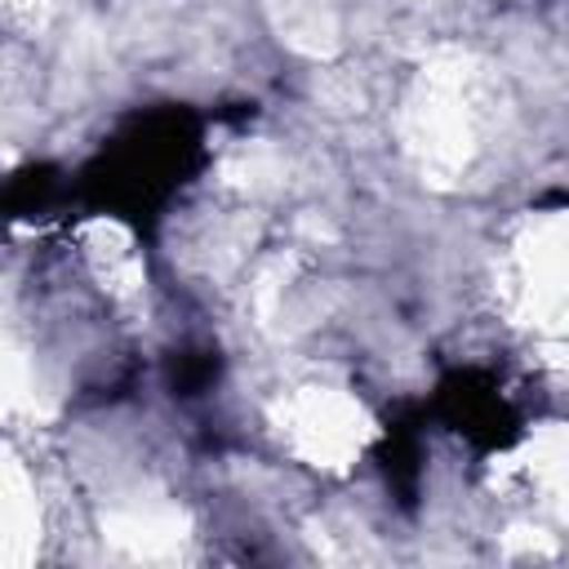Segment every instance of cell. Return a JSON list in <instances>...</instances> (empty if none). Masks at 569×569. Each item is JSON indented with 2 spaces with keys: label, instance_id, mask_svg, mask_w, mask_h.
Wrapping results in <instances>:
<instances>
[{
  "label": "cell",
  "instance_id": "1",
  "mask_svg": "<svg viewBox=\"0 0 569 569\" xmlns=\"http://www.w3.org/2000/svg\"><path fill=\"white\" fill-rule=\"evenodd\" d=\"M405 147L427 182H453L476 147L462 58L431 62L405 107Z\"/></svg>",
  "mask_w": 569,
  "mask_h": 569
},
{
  "label": "cell",
  "instance_id": "2",
  "mask_svg": "<svg viewBox=\"0 0 569 569\" xmlns=\"http://www.w3.org/2000/svg\"><path fill=\"white\" fill-rule=\"evenodd\" d=\"M280 431L284 445L325 471H342L360 458L365 440L373 436L369 413L360 400H351L338 387H302L280 405Z\"/></svg>",
  "mask_w": 569,
  "mask_h": 569
},
{
  "label": "cell",
  "instance_id": "3",
  "mask_svg": "<svg viewBox=\"0 0 569 569\" xmlns=\"http://www.w3.org/2000/svg\"><path fill=\"white\" fill-rule=\"evenodd\" d=\"M516 311L551 338L569 333V213L538 218L516 244Z\"/></svg>",
  "mask_w": 569,
  "mask_h": 569
},
{
  "label": "cell",
  "instance_id": "4",
  "mask_svg": "<svg viewBox=\"0 0 569 569\" xmlns=\"http://www.w3.org/2000/svg\"><path fill=\"white\" fill-rule=\"evenodd\" d=\"M102 533L120 542L129 556H169L187 533V516L173 502L133 498L102 516Z\"/></svg>",
  "mask_w": 569,
  "mask_h": 569
},
{
  "label": "cell",
  "instance_id": "5",
  "mask_svg": "<svg viewBox=\"0 0 569 569\" xmlns=\"http://www.w3.org/2000/svg\"><path fill=\"white\" fill-rule=\"evenodd\" d=\"M507 471L525 476L551 511L569 516V427L556 422V427L533 431L529 445L516 458H507Z\"/></svg>",
  "mask_w": 569,
  "mask_h": 569
},
{
  "label": "cell",
  "instance_id": "6",
  "mask_svg": "<svg viewBox=\"0 0 569 569\" xmlns=\"http://www.w3.org/2000/svg\"><path fill=\"white\" fill-rule=\"evenodd\" d=\"M36 538H40L36 485L22 471V462L9 458V467H4V565L22 569L36 556Z\"/></svg>",
  "mask_w": 569,
  "mask_h": 569
},
{
  "label": "cell",
  "instance_id": "7",
  "mask_svg": "<svg viewBox=\"0 0 569 569\" xmlns=\"http://www.w3.org/2000/svg\"><path fill=\"white\" fill-rule=\"evenodd\" d=\"M84 249H89V258H93V267H98V276L107 280L111 293L129 298V293L142 289V258L133 253V240H129L124 227L89 222L84 227Z\"/></svg>",
  "mask_w": 569,
  "mask_h": 569
},
{
  "label": "cell",
  "instance_id": "8",
  "mask_svg": "<svg viewBox=\"0 0 569 569\" xmlns=\"http://www.w3.org/2000/svg\"><path fill=\"white\" fill-rule=\"evenodd\" d=\"M9 9L22 13V18H40L44 13V0H9Z\"/></svg>",
  "mask_w": 569,
  "mask_h": 569
}]
</instances>
